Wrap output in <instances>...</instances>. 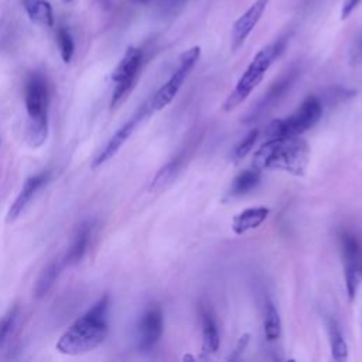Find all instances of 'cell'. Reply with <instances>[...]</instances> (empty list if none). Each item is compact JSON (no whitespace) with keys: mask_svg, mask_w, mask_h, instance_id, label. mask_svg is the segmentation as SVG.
<instances>
[{"mask_svg":"<svg viewBox=\"0 0 362 362\" xmlns=\"http://www.w3.org/2000/svg\"><path fill=\"white\" fill-rule=\"evenodd\" d=\"M57 38H58V44H59V51H61V57H62V61L64 62H69L72 59V55H74V49H75V45H74V40L69 34V31L66 28H59L58 30V34H57Z\"/></svg>","mask_w":362,"mask_h":362,"instance_id":"cell-23","label":"cell"},{"mask_svg":"<svg viewBox=\"0 0 362 362\" xmlns=\"http://www.w3.org/2000/svg\"><path fill=\"white\" fill-rule=\"evenodd\" d=\"M267 4H269V0H256L242 16L236 18V21L232 25V49L233 51H236L240 45H243V42L246 41V38L257 25L259 20L266 11Z\"/></svg>","mask_w":362,"mask_h":362,"instance_id":"cell-6","label":"cell"},{"mask_svg":"<svg viewBox=\"0 0 362 362\" xmlns=\"http://www.w3.org/2000/svg\"><path fill=\"white\" fill-rule=\"evenodd\" d=\"M24 102L30 117L47 113L48 92L44 78L41 75L34 74L28 78L24 89Z\"/></svg>","mask_w":362,"mask_h":362,"instance_id":"cell-8","label":"cell"},{"mask_svg":"<svg viewBox=\"0 0 362 362\" xmlns=\"http://www.w3.org/2000/svg\"><path fill=\"white\" fill-rule=\"evenodd\" d=\"M89 236H90V228L89 225H82L81 229L78 230V233L75 235L74 238V242L65 256V263L66 264H74V263H78L85 252H86V247H88V243H89Z\"/></svg>","mask_w":362,"mask_h":362,"instance_id":"cell-17","label":"cell"},{"mask_svg":"<svg viewBox=\"0 0 362 362\" xmlns=\"http://www.w3.org/2000/svg\"><path fill=\"white\" fill-rule=\"evenodd\" d=\"M23 4L33 23L45 27L54 24L52 7L47 0H23Z\"/></svg>","mask_w":362,"mask_h":362,"instance_id":"cell-14","label":"cell"},{"mask_svg":"<svg viewBox=\"0 0 362 362\" xmlns=\"http://www.w3.org/2000/svg\"><path fill=\"white\" fill-rule=\"evenodd\" d=\"M199 55H201V48L198 45L191 47L189 49L184 51L180 55V62L177 69L173 72L170 79L157 90V93L151 99V110H161L173 102V99L181 89L182 83L185 82L187 76L191 74L192 68L199 59Z\"/></svg>","mask_w":362,"mask_h":362,"instance_id":"cell-5","label":"cell"},{"mask_svg":"<svg viewBox=\"0 0 362 362\" xmlns=\"http://www.w3.org/2000/svg\"><path fill=\"white\" fill-rule=\"evenodd\" d=\"M47 181V174H37L34 177H30L24 187L21 188L18 197L16 198V201L11 204L8 212H7V222H13L16 221L20 214L24 211V208L27 206V204L31 201V198L34 197V194L42 187V184Z\"/></svg>","mask_w":362,"mask_h":362,"instance_id":"cell-10","label":"cell"},{"mask_svg":"<svg viewBox=\"0 0 362 362\" xmlns=\"http://www.w3.org/2000/svg\"><path fill=\"white\" fill-rule=\"evenodd\" d=\"M165 1H167V3H168L171 7H173V6H175V4H180V3H182L184 0H165Z\"/></svg>","mask_w":362,"mask_h":362,"instance_id":"cell-29","label":"cell"},{"mask_svg":"<svg viewBox=\"0 0 362 362\" xmlns=\"http://www.w3.org/2000/svg\"><path fill=\"white\" fill-rule=\"evenodd\" d=\"M270 209L266 206L247 208L239 212L232 221V230L236 235H243L252 229L259 228L269 216Z\"/></svg>","mask_w":362,"mask_h":362,"instance_id":"cell-11","label":"cell"},{"mask_svg":"<svg viewBox=\"0 0 362 362\" xmlns=\"http://www.w3.org/2000/svg\"><path fill=\"white\" fill-rule=\"evenodd\" d=\"M329 345L335 361H345L348 358V345L335 322H329Z\"/></svg>","mask_w":362,"mask_h":362,"instance_id":"cell-20","label":"cell"},{"mask_svg":"<svg viewBox=\"0 0 362 362\" xmlns=\"http://www.w3.org/2000/svg\"><path fill=\"white\" fill-rule=\"evenodd\" d=\"M16 314H17V310L13 308L0 320V345L3 344L6 337L8 335L11 327H13V322L16 320Z\"/></svg>","mask_w":362,"mask_h":362,"instance_id":"cell-26","label":"cell"},{"mask_svg":"<svg viewBox=\"0 0 362 362\" xmlns=\"http://www.w3.org/2000/svg\"><path fill=\"white\" fill-rule=\"evenodd\" d=\"M177 168H178V161H170L163 168H160L150 184V191H158L164 188L174 178Z\"/></svg>","mask_w":362,"mask_h":362,"instance_id":"cell-22","label":"cell"},{"mask_svg":"<svg viewBox=\"0 0 362 362\" xmlns=\"http://www.w3.org/2000/svg\"><path fill=\"white\" fill-rule=\"evenodd\" d=\"M219 348V334L214 318L209 314L202 315V354L214 355Z\"/></svg>","mask_w":362,"mask_h":362,"instance_id":"cell-15","label":"cell"},{"mask_svg":"<svg viewBox=\"0 0 362 362\" xmlns=\"http://www.w3.org/2000/svg\"><path fill=\"white\" fill-rule=\"evenodd\" d=\"M361 0H344L342 8H341V20H345L351 16V13L358 7Z\"/></svg>","mask_w":362,"mask_h":362,"instance_id":"cell-28","label":"cell"},{"mask_svg":"<svg viewBox=\"0 0 362 362\" xmlns=\"http://www.w3.org/2000/svg\"><path fill=\"white\" fill-rule=\"evenodd\" d=\"M310 161V147L300 136L274 137L263 143L255 153L256 168L281 170L303 175Z\"/></svg>","mask_w":362,"mask_h":362,"instance_id":"cell-2","label":"cell"},{"mask_svg":"<svg viewBox=\"0 0 362 362\" xmlns=\"http://www.w3.org/2000/svg\"><path fill=\"white\" fill-rule=\"evenodd\" d=\"M141 64V51L136 47H127L123 58L115 68L112 74V79L115 82H120L124 79H133L137 76L139 68Z\"/></svg>","mask_w":362,"mask_h":362,"instance_id":"cell-12","label":"cell"},{"mask_svg":"<svg viewBox=\"0 0 362 362\" xmlns=\"http://www.w3.org/2000/svg\"><path fill=\"white\" fill-rule=\"evenodd\" d=\"M48 134V116L47 113L30 117L27 126V141L31 147L37 148L42 146Z\"/></svg>","mask_w":362,"mask_h":362,"instance_id":"cell-16","label":"cell"},{"mask_svg":"<svg viewBox=\"0 0 362 362\" xmlns=\"http://www.w3.org/2000/svg\"><path fill=\"white\" fill-rule=\"evenodd\" d=\"M321 115V100L317 96H308L291 116L287 119L273 120L266 129V136L269 139L301 136L320 120Z\"/></svg>","mask_w":362,"mask_h":362,"instance_id":"cell-4","label":"cell"},{"mask_svg":"<svg viewBox=\"0 0 362 362\" xmlns=\"http://www.w3.org/2000/svg\"><path fill=\"white\" fill-rule=\"evenodd\" d=\"M58 272H59V267H58V264L55 262L49 263L41 272V274H40V277H38V280L35 283V288H34L37 297H42V296H45L49 291V288L52 287V284L57 280Z\"/></svg>","mask_w":362,"mask_h":362,"instance_id":"cell-21","label":"cell"},{"mask_svg":"<svg viewBox=\"0 0 362 362\" xmlns=\"http://www.w3.org/2000/svg\"><path fill=\"white\" fill-rule=\"evenodd\" d=\"M283 42L277 41L269 45H264L257 54L253 57L250 64L247 65L246 71L239 78L235 89L229 93L226 100L223 102V112H230L236 109L250 93L252 90L262 82L264 74L273 64V61L280 55L283 49Z\"/></svg>","mask_w":362,"mask_h":362,"instance_id":"cell-3","label":"cell"},{"mask_svg":"<svg viewBox=\"0 0 362 362\" xmlns=\"http://www.w3.org/2000/svg\"><path fill=\"white\" fill-rule=\"evenodd\" d=\"M260 181V170L253 168V170H246L240 173L232 182L230 187V194L232 195H242L253 189Z\"/></svg>","mask_w":362,"mask_h":362,"instance_id":"cell-18","label":"cell"},{"mask_svg":"<svg viewBox=\"0 0 362 362\" xmlns=\"http://www.w3.org/2000/svg\"><path fill=\"white\" fill-rule=\"evenodd\" d=\"M257 136H259V130L257 129H253L250 130L245 137L243 140H240V143L235 147V151H233V157L235 160H240L243 158L255 146L256 140H257Z\"/></svg>","mask_w":362,"mask_h":362,"instance_id":"cell-25","label":"cell"},{"mask_svg":"<svg viewBox=\"0 0 362 362\" xmlns=\"http://www.w3.org/2000/svg\"><path fill=\"white\" fill-rule=\"evenodd\" d=\"M163 334V314L158 307L148 308L140 318L137 327L139 348L150 351Z\"/></svg>","mask_w":362,"mask_h":362,"instance_id":"cell-7","label":"cell"},{"mask_svg":"<svg viewBox=\"0 0 362 362\" xmlns=\"http://www.w3.org/2000/svg\"><path fill=\"white\" fill-rule=\"evenodd\" d=\"M339 243L345 266H352L362 272V247L356 236L349 232H344L339 236Z\"/></svg>","mask_w":362,"mask_h":362,"instance_id":"cell-13","label":"cell"},{"mask_svg":"<svg viewBox=\"0 0 362 362\" xmlns=\"http://www.w3.org/2000/svg\"><path fill=\"white\" fill-rule=\"evenodd\" d=\"M109 296H103L96 301L86 314L59 337L57 351L65 355H81L98 348L109 334Z\"/></svg>","mask_w":362,"mask_h":362,"instance_id":"cell-1","label":"cell"},{"mask_svg":"<svg viewBox=\"0 0 362 362\" xmlns=\"http://www.w3.org/2000/svg\"><path fill=\"white\" fill-rule=\"evenodd\" d=\"M264 335L269 341H274L280 337L281 334V321H280V315L274 307V304L272 301L267 303L266 305V313H264Z\"/></svg>","mask_w":362,"mask_h":362,"instance_id":"cell-19","label":"cell"},{"mask_svg":"<svg viewBox=\"0 0 362 362\" xmlns=\"http://www.w3.org/2000/svg\"><path fill=\"white\" fill-rule=\"evenodd\" d=\"M137 120H139V115H137V117H133L132 120L126 122V123L110 137V140H109L107 144L103 147V150L93 158L92 168H98L99 165H102L103 163H106L107 160H110V158L120 150V147L126 143V140H127V139L130 137V134L133 133Z\"/></svg>","mask_w":362,"mask_h":362,"instance_id":"cell-9","label":"cell"},{"mask_svg":"<svg viewBox=\"0 0 362 362\" xmlns=\"http://www.w3.org/2000/svg\"><path fill=\"white\" fill-rule=\"evenodd\" d=\"M362 280V272L352 266H345V287L349 300L352 301L355 298V294L358 291L359 281Z\"/></svg>","mask_w":362,"mask_h":362,"instance_id":"cell-24","label":"cell"},{"mask_svg":"<svg viewBox=\"0 0 362 362\" xmlns=\"http://www.w3.org/2000/svg\"><path fill=\"white\" fill-rule=\"evenodd\" d=\"M62 1H64V3H71L72 0H62Z\"/></svg>","mask_w":362,"mask_h":362,"instance_id":"cell-30","label":"cell"},{"mask_svg":"<svg viewBox=\"0 0 362 362\" xmlns=\"http://www.w3.org/2000/svg\"><path fill=\"white\" fill-rule=\"evenodd\" d=\"M249 338H250V335L249 334H245V335H242L240 338H239V341H238V344H236V346H235V349H233V352L230 354V356L228 358L229 361H235V359H238L239 358V355L245 351V348L247 346V344H249Z\"/></svg>","mask_w":362,"mask_h":362,"instance_id":"cell-27","label":"cell"}]
</instances>
